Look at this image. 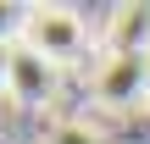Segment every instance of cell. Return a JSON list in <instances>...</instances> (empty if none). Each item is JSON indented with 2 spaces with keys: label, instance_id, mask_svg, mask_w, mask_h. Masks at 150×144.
Here are the masks:
<instances>
[{
  "label": "cell",
  "instance_id": "6da1fadb",
  "mask_svg": "<svg viewBox=\"0 0 150 144\" xmlns=\"http://www.w3.org/2000/svg\"><path fill=\"white\" fill-rule=\"evenodd\" d=\"M22 44L28 50H39L45 61H56V67H67V61H78L83 55V44H89V28H83V17L72 11V6H22Z\"/></svg>",
  "mask_w": 150,
  "mask_h": 144
},
{
  "label": "cell",
  "instance_id": "7a4b0ae2",
  "mask_svg": "<svg viewBox=\"0 0 150 144\" xmlns=\"http://www.w3.org/2000/svg\"><path fill=\"white\" fill-rule=\"evenodd\" d=\"M95 100L106 111H145L150 105V55L145 50H106L95 67Z\"/></svg>",
  "mask_w": 150,
  "mask_h": 144
},
{
  "label": "cell",
  "instance_id": "3957f363",
  "mask_svg": "<svg viewBox=\"0 0 150 144\" xmlns=\"http://www.w3.org/2000/svg\"><path fill=\"white\" fill-rule=\"evenodd\" d=\"M6 94L17 100V105H45L50 94H56V61H45L39 50H28L22 39L11 44V83H6Z\"/></svg>",
  "mask_w": 150,
  "mask_h": 144
},
{
  "label": "cell",
  "instance_id": "277c9868",
  "mask_svg": "<svg viewBox=\"0 0 150 144\" xmlns=\"http://www.w3.org/2000/svg\"><path fill=\"white\" fill-rule=\"evenodd\" d=\"M106 50H145L150 55V0L111 6V17H106Z\"/></svg>",
  "mask_w": 150,
  "mask_h": 144
},
{
  "label": "cell",
  "instance_id": "5b68a950",
  "mask_svg": "<svg viewBox=\"0 0 150 144\" xmlns=\"http://www.w3.org/2000/svg\"><path fill=\"white\" fill-rule=\"evenodd\" d=\"M45 144H106V133L95 128V122H78V117H67V122H56Z\"/></svg>",
  "mask_w": 150,
  "mask_h": 144
},
{
  "label": "cell",
  "instance_id": "8992f818",
  "mask_svg": "<svg viewBox=\"0 0 150 144\" xmlns=\"http://www.w3.org/2000/svg\"><path fill=\"white\" fill-rule=\"evenodd\" d=\"M17 11H22V6H0V39H6L11 28H22V17H17Z\"/></svg>",
  "mask_w": 150,
  "mask_h": 144
},
{
  "label": "cell",
  "instance_id": "52a82bcc",
  "mask_svg": "<svg viewBox=\"0 0 150 144\" xmlns=\"http://www.w3.org/2000/svg\"><path fill=\"white\" fill-rule=\"evenodd\" d=\"M6 83H11V39H0V94H6Z\"/></svg>",
  "mask_w": 150,
  "mask_h": 144
}]
</instances>
